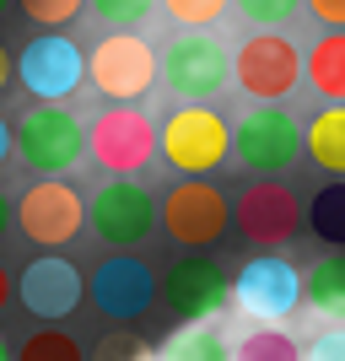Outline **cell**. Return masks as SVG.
<instances>
[{"label": "cell", "mask_w": 345, "mask_h": 361, "mask_svg": "<svg viewBox=\"0 0 345 361\" xmlns=\"http://www.w3.org/2000/svg\"><path fill=\"white\" fill-rule=\"evenodd\" d=\"M6 157H11V119H0V167H6Z\"/></svg>", "instance_id": "32"}, {"label": "cell", "mask_w": 345, "mask_h": 361, "mask_svg": "<svg viewBox=\"0 0 345 361\" xmlns=\"http://www.w3.org/2000/svg\"><path fill=\"white\" fill-rule=\"evenodd\" d=\"M302 6H308V16L324 22V27H345V0H302Z\"/></svg>", "instance_id": "30"}, {"label": "cell", "mask_w": 345, "mask_h": 361, "mask_svg": "<svg viewBox=\"0 0 345 361\" xmlns=\"http://www.w3.org/2000/svg\"><path fill=\"white\" fill-rule=\"evenodd\" d=\"M16 11L28 16L32 27H44V32H65L75 16L87 11V0H16Z\"/></svg>", "instance_id": "26"}, {"label": "cell", "mask_w": 345, "mask_h": 361, "mask_svg": "<svg viewBox=\"0 0 345 361\" xmlns=\"http://www.w3.org/2000/svg\"><path fill=\"white\" fill-rule=\"evenodd\" d=\"M11 232V200H6V189H0V238Z\"/></svg>", "instance_id": "33"}, {"label": "cell", "mask_w": 345, "mask_h": 361, "mask_svg": "<svg viewBox=\"0 0 345 361\" xmlns=\"http://www.w3.org/2000/svg\"><path fill=\"white\" fill-rule=\"evenodd\" d=\"M87 226L114 254L140 248V243L157 232V195L135 178H103L87 200Z\"/></svg>", "instance_id": "10"}, {"label": "cell", "mask_w": 345, "mask_h": 361, "mask_svg": "<svg viewBox=\"0 0 345 361\" xmlns=\"http://www.w3.org/2000/svg\"><path fill=\"white\" fill-rule=\"evenodd\" d=\"M157 157L183 178H210L232 157V119L210 103H178L157 124Z\"/></svg>", "instance_id": "1"}, {"label": "cell", "mask_w": 345, "mask_h": 361, "mask_svg": "<svg viewBox=\"0 0 345 361\" xmlns=\"http://www.w3.org/2000/svg\"><path fill=\"white\" fill-rule=\"evenodd\" d=\"M11 297L28 307L32 318H71L87 297V281L65 254H38L28 270L11 281Z\"/></svg>", "instance_id": "16"}, {"label": "cell", "mask_w": 345, "mask_h": 361, "mask_svg": "<svg viewBox=\"0 0 345 361\" xmlns=\"http://www.w3.org/2000/svg\"><path fill=\"white\" fill-rule=\"evenodd\" d=\"M11 81H16V54H11L6 44H0V92L11 87Z\"/></svg>", "instance_id": "31"}, {"label": "cell", "mask_w": 345, "mask_h": 361, "mask_svg": "<svg viewBox=\"0 0 345 361\" xmlns=\"http://www.w3.org/2000/svg\"><path fill=\"white\" fill-rule=\"evenodd\" d=\"M302 302H308L318 318L345 324V248H329L324 259L308 264V275H302Z\"/></svg>", "instance_id": "19"}, {"label": "cell", "mask_w": 345, "mask_h": 361, "mask_svg": "<svg viewBox=\"0 0 345 361\" xmlns=\"http://www.w3.org/2000/svg\"><path fill=\"white\" fill-rule=\"evenodd\" d=\"M157 226L178 248H195V254L200 248H216L226 238V226H232V200L210 178H178L157 200Z\"/></svg>", "instance_id": "7"}, {"label": "cell", "mask_w": 345, "mask_h": 361, "mask_svg": "<svg viewBox=\"0 0 345 361\" xmlns=\"http://www.w3.org/2000/svg\"><path fill=\"white\" fill-rule=\"evenodd\" d=\"M0 361H11V356H6V340H0Z\"/></svg>", "instance_id": "35"}, {"label": "cell", "mask_w": 345, "mask_h": 361, "mask_svg": "<svg viewBox=\"0 0 345 361\" xmlns=\"http://www.w3.org/2000/svg\"><path fill=\"white\" fill-rule=\"evenodd\" d=\"M157 302V270H151L140 254H108L97 270H92V307L114 324H135L151 313Z\"/></svg>", "instance_id": "15"}, {"label": "cell", "mask_w": 345, "mask_h": 361, "mask_svg": "<svg viewBox=\"0 0 345 361\" xmlns=\"http://www.w3.org/2000/svg\"><path fill=\"white\" fill-rule=\"evenodd\" d=\"M157 297L167 302V313L178 318V324H216L232 307V275L216 259L189 254L157 281Z\"/></svg>", "instance_id": "14"}, {"label": "cell", "mask_w": 345, "mask_h": 361, "mask_svg": "<svg viewBox=\"0 0 345 361\" xmlns=\"http://www.w3.org/2000/svg\"><path fill=\"white\" fill-rule=\"evenodd\" d=\"M11 221L32 248L54 254V248H65V243L81 238V226H87V200H81V189L65 183V178H32L28 189H22V200L11 205Z\"/></svg>", "instance_id": "8"}, {"label": "cell", "mask_w": 345, "mask_h": 361, "mask_svg": "<svg viewBox=\"0 0 345 361\" xmlns=\"http://www.w3.org/2000/svg\"><path fill=\"white\" fill-rule=\"evenodd\" d=\"M302 151L318 173L345 178V103H324L302 130Z\"/></svg>", "instance_id": "17"}, {"label": "cell", "mask_w": 345, "mask_h": 361, "mask_svg": "<svg viewBox=\"0 0 345 361\" xmlns=\"http://www.w3.org/2000/svg\"><path fill=\"white\" fill-rule=\"evenodd\" d=\"M87 81L108 103H146L157 87V49L140 32H108L87 54Z\"/></svg>", "instance_id": "9"}, {"label": "cell", "mask_w": 345, "mask_h": 361, "mask_svg": "<svg viewBox=\"0 0 345 361\" xmlns=\"http://www.w3.org/2000/svg\"><path fill=\"white\" fill-rule=\"evenodd\" d=\"M11 361H87V350H81V340L65 329H32L22 345H16Z\"/></svg>", "instance_id": "23"}, {"label": "cell", "mask_w": 345, "mask_h": 361, "mask_svg": "<svg viewBox=\"0 0 345 361\" xmlns=\"http://www.w3.org/2000/svg\"><path fill=\"white\" fill-rule=\"evenodd\" d=\"M302 361H345V324H329V329H318L302 350Z\"/></svg>", "instance_id": "29"}, {"label": "cell", "mask_w": 345, "mask_h": 361, "mask_svg": "<svg viewBox=\"0 0 345 361\" xmlns=\"http://www.w3.org/2000/svg\"><path fill=\"white\" fill-rule=\"evenodd\" d=\"M232 11L248 27H286V22H297L302 0H232Z\"/></svg>", "instance_id": "27"}, {"label": "cell", "mask_w": 345, "mask_h": 361, "mask_svg": "<svg viewBox=\"0 0 345 361\" xmlns=\"http://www.w3.org/2000/svg\"><path fill=\"white\" fill-rule=\"evenodd\" d=\"M157 11H167V22H178L183 32H200V27H216L232 0H157Z\"/></svg>", "instance_id": "24"}, {"label": "cell", "mask_w": 345, "mask_h": 361, "mask_svg": "<svg viewBox=\"0 0 345 361\" xmlns=\"http://www.w3.org/2000/svg\"><path fill=\"white\" fill-rule=\"evenodd\" d=\"M11 151L38 178H65V173L81 167V157H87V124L65 103H32L28 114L11 124Z\"/></svg>", "instance_id": "2"}, {"label": "cell", "mask_w": 345, "mask_h": 361, "mask_svg": "<svg viewBox=\"0 0 345 361\" xmlns=\"http://www.w3.org/2000/svg\"><path fill=\"white\" fill-rule=\"evenodd\" d=\"M87 11L103 22L108 32H135L151 11H157V0H87Z\"/></svg>", "instance_id": "25"}, {"label": "cell", "mask_w": 345, "mask_h": 361, "mask_svg": "<svg viewBox=\"0 0 345 361\" xmlns=\"http://www.w3.org/2000/svg\"><path fill=\"white\" fill-rule=\"evenodd\" d=\"M87 157L108 178H135L157 162V119L140 103H108L87 124Z\"/></svg>", "instance_id": "4"}, {"label": "cell", "mask_w": 345, "mask_h": 361, "mask_svg": "<svg viewBox=\"0 0 345 361\" xmlns=\"http://www.w3.org/2000/svg\"><path fill=\"white\" fill-rule=\"evenodd\" d=\"M92 361H157V345H151V340H140V334H130V329H114V334H103V340H97Z\"/></svg>", "instance_id": "28"}, {"label": "cell", "mask_w": 345, "mask_h": 361, "mask_svg": "<svg viewBox=\"0 0 345 361\" xmlns=\"http://www.w3.org/2000/svg\"><path fill=\"white\" fill-rule=\"evenodd\" d=\"M308 232L324 248H345V178L318 183V195L308 200Z\"/></svg>", "instance_id": "21"}, {"label": "cell", "mask_w": 345, "mask_h": 361, "mask_svg": "<svg viewBox=\"0 0 345 361\" xmlns=\"http://www.w3.org/2000/svg\"><path fill=\"white\" fill-rule=\"evenodd\" d=\"M6 6H11V0H0V16H6Z\"/></svg>", "instance_id": "36"}, {"label": "cell", "mask_w": 345, "mask_h": 361, "mask_svg": "<svg viewBox=\"0 0 345 361\" xmlns=\"http://www.w3.org/2000/svg\"><path fill=\"white\" fill-rule=\"evenodd\" d=\"M157 361H232V340H226L216 324H183L162 350Z\"/></svg>", "instance_id": "20"}, {"label": "cell", "mask_w": 345, "mask_h": 361, "mask_svg": "<svg viewBox=\"0 0 345 361\" xmlns=\"http://www.w3.org/2000/svg\"><path fill=\"white\" fill-rule=\"evenodd\" d=\"M232 307L254 324H281L302 307V270L286 254H254L232 275Z\"/></svg>", "instance_id": "13"}, {"label": "cell", "mask_w": 345, "mask_h": 361, "mask_svg": "<svg viewBox=\"0 0 345 361\" xmlns=\"http://www.w3.org/2000/svg\"><path fill=\"white\" fill-rule=\"evenodd\" d=\"M16 81L32 103H65L87 87V49L65 32H38L16 54Z\"/></svg>", "instance_id": "12"}, {"label": "cell", "mask_w": 345, "mask_h": 361, "mask_svg": "<svg viewBox=\"0 0 345 361\" xmlns=\"http://www.w3.org/2000/svg\"><path fill=\"white\" fill-rule=\"evenodd\" d=\"M232 87L248 103H286L302 87V49L281 27H254L232 49Z\"/></svg>", "instance_id": "3"}, {"label": "cell", "mask_w": 345, "mask_h": 361, "mask_svg": "<svg viewBox=\"0 0 345 361\" xmlns=\"http://www.w3.org/2000/svg\"><path fill=\"white\" fill-rule=\"evenodd\" d=\"M6 302H11V270L0 264V313H6Z\"/></svg>", "instance_id": "34"}, {"label": "cell", "mask_w": 345, "mask_h": 361, "mask_svg": "<svg viewBox=\"0 0 345 361\" xmlns=\"http://www.w3.org/2000/svg\"><path fill=\"white\" fill-rule=\"evenodd\" d=\"M232 226H238V238L248 248L281 254L286 243L302 232V200L281 178H254V183H243L238 200H232Z\"/></svg>", "instance_id": "11"}, {"label": "cell", "mask_w": 345, "mask_h": 361, "mask_svg": "<svg viewBox=\"0 0 345 361\" xmlns=\"http://www.w3.org/2000/svg\"><path fill=\"white\" fill-rule=\"evenodd\" d=\"M232 361H302V345L281 324H254V329L232 345Z\"/></svg>", "instance_id": "22"}, {"label": "cell", "mask_w": 345, "mask_h": 361, "mask_svg": "<svg viewBox=\"0 0 345 361\" xmlns=\"http://www.w3.org/2000/svg\"><path fill=\"white\" fill-rule=\"evenodd\" d=\"M232 157L254 178H281L302 157V119L286 103H254L243 119H232Z\"/></svg>", "instance_id": "5"}, {"label": "cell", "mask_w": 345, "mask_h": 361, "mask_svg": "<svg viewBox=\"0 0 345 361\" xmlns=\"http://www.w3.org/2000/svg\"><path fill=\"white\" fill-rule=\"evenodd\" d=\"M302 75L324 103H345V27H324V38H313L302 54Z\"/></svg>", "instance_id": "18"}, {"label": "cell", "mask_w": 345, "mask_h": 361, "mask_svg": "<svg viewBox=\"0 0 345 361\" xmlns=\"http://www.w3.org/2000/svg\"><path fill=\"white\" fill-rule=\"evenodd\" d=\"M157 81H162L178 103H210V97L232 81V54H226V44L210 27L178 32V38L157 54Z\"/></svg>", "instance_id": "6"}]
</instances>
